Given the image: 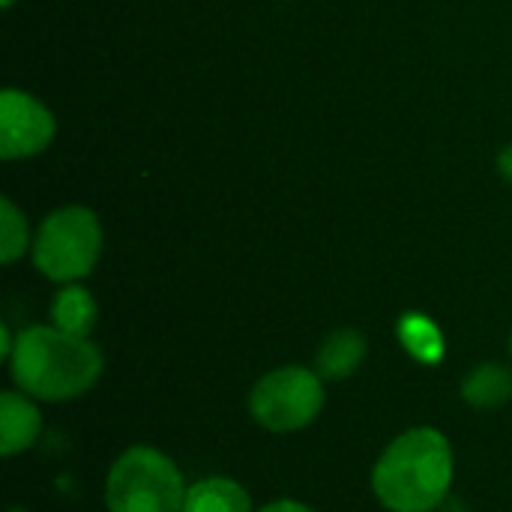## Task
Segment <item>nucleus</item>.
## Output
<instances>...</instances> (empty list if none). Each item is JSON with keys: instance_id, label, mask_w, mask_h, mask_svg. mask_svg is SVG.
Listing matches in <instances>:
<instances>
[{"instance_id": "obj_8", "label": "nucleus", "mask_w": 512, "mask_h": 512, "mask_svg": "<svg viewBox=\"0 0 512 512\" xmlns=\"http://www.w3.org/2000/svg\"><path fill=\"white\" fill-rule=\"evenodd\" d=\"M366 336L357 330H336L330 333L321 348H318V360H315V372L324 381H342L348 378L363 360H366Z\"/></svg>"}, {"instance_id": "obj_17", "label": "nucleus", "mask_w": 512, "mask_h": 512, "mask_svg": "<svg viewBox=\"0 0 512 512\" xmlns=\"http://www.w3.org/2000/svg\"><path fill=\"white\" fill-rule=\"evenodd\" d=\"M510 348H512V339H510Z\"/></svg>"}, {"instance_id": "obj_7", "label": "nucleus", "mask_w": 512, "mask_h": 512, "mask_svg": "<svg viewBox=\"0 0 512 512\" xmlns=\"http://www.w3.org/2000/svg\"><path fill=\"white\" fill-rule=\"evenodd\" d=\"M42 432V414L33 396L21 390H6L0 396V453L6 459L30 450Z\"/></svg>"}, {"instance_id": "obj_16", "label": "nucleus", "mask_w": 512, "mask_h": 512, "mask_svg": "<svg viewBox=\"0 0 512 512\" xmlns=\"http://www.w3.org/2000/svg\"><path fill=\"white\" fill-rule=\"evenodd\" d=\"M12 3H15V0H3V6H6V9H9V6H12Z\"/></svg>"}, {"instance_id": "obj_13", "label": "nucleus", "mask_w": 512, "mask_h": 512, "mask_svg": "<svg viewBox=\"0 0 512 512\" xmlns=\"http://www.w3.org/2000/svg\"><path fill=\"white\" fill-rule=\"evenodd\" d=\"M402 342L420 360H438V354H441V336H438L435 324L426 318H417V315L402 321Z\"/></svg>"}, {"instance_id": "obj_11", "label": "nucleus", "mask_w": 512, "mask_h": 512, "mask_svg": "<svg viewBox=\"0 0 512 512\" xmlns=\"http://www.w3.org/2000/svg\"><path fill=\"white\" fill-rule=\"evenodd\" d=\"M51 318H54V327H60L63 333H72V336L87 339L90 330L96 327V300H93V294L87 288L69 282L54 297Z\"/></svg>"}, {"instance_id": "obj_9", "label": "nucleus", "mask_w": 512, "mask_h": 512, "mask_svg": "<svg viewBox=\"0 0 512 512\" xmlns=\"http://www.w3.org/2000/svg\"><path fill=\"white\" fill-rule=\"evenodd\" d=\"M183 512H252L249 492L228 477H207L189 486Z\"/></svg>"}, {"instance_id": "obj_4", "label": "nucleus", "mask_w": 512, "mask_h": 512, "mask_svg": "<svg viewBox=\"0 0 512 512\" xmlns=\"http://www.w3.org/2000/svg\"><path fill=\"white\" fill-rule=\"evenodd\" d=\"M99 252L102 228L87 207H63L51 213L33 240V264L54 282H75L87 276L96 267Z\"/></svg>"}, {"instance_id": "obj_5", "label": "nucleus", "mask_w": 512, "mask_h": 512, "mask_svg": "<svg viewBox=\"0 0 512 512\" xmlns=\"http://www.w3.org/2000/svg\"><path fill=\"white\" fill-rule=\"evenodd\" d=\"M324 408V378L306 366H279L258 378L249 393V414L270 432H297L315 423Z\"/></svg>"}, {"instance_id": "obj_15", "label": "nucleus", "mask_w": 512, "mask_h": 512, "mask_svg": "<svg viewBox=\"0 0 512 512\" xmlns=\"http://www.w3.org/2000/svg\"><path fill=\"white\" fill-rule=\"evenodd\" d=\"M498 165H501V171L507 174L512 180V147H507L504 153H501V159H498Z\"/></svg>"}, {"instance_id": "obj_10", "label": "nucleus", "mask_w": 512, "mask_h": 512, "mask_svg": "<svg viewBox=\"0 0 512 512\" xmlns=\"http://www.w3.org/2000/svg\"><path fill=\"white\" fill-rule=\"evenodd\" d=\"M462 396L471 408H501L512 399V369L501 363H483L471 369L462 384Z\"/></svg>"}, {"instance_id": "obj_14", "label": "nucleus", "mask_w": 512, "mask_h": 512, "mask_svg": "<svg viewBox=\"0 0 512 512\" xmlns=\"http://www.w3.org/2000/svg\"><path fill=\"white\" fill-rule=\"evenodd\" d=\"M261 512H315L312 507H306V504H300V501H273V504H267Z\"/></svg>"}, {"instance_id": "obj_6", "label": "nucleus", "mask_w": 512, "mask_h": 512, "mask_svg": "<svg viewBox=\"0 0 512 512\" xmlns=\"http://www.w3.org/2000/svg\"><path fill=\"white\" fill-rule=\"evenodd\" d=\"M54 138L51 111L21 90H3L0 96V156L21 159L48 147Z\"/></svg>"}, {"instance_id": "obj_1", "label": "nucleus", "mask_w": 512, "mask_h": 512, "mask_svg": "<svg viewBox=\"0 0 512 512\" xmlns=\"http://www.w3.org/2000/svg\"><path fill=\"white\" fill-rule=\"evenodd\" d=\"M102 354L90 339L60 327H30L15 339L9 372L21 393L39 402H69L84 396L102 375Z\"/></svg>"}, {"instance_id": "obj_3", "label": "nucleus", "mask_w": 512, "mask_h": 512, "mask_svg": "<svg viewBox=\"0 0 512 512\" xmlns=\"http://www.w3.org/2000/svg\"><path fill=\"white\" fill-rule=\"evenodd\" d=\"M189 486L180 468L153 447H129L105 480L108 512H183Z\"/></svg>"}, {"instance_id": "obj_2", "label": "nucleus", "mask_w": 512, "mask_h": 512, "mask_svg": "<svg viewBox=\"0 0 512 512\" xmlns=\"http://www.w3.org/2000/svg\"><path fill=\"white\" fill-rule=\"evenodd\" d=\"M453 447L438 429L399 435L372 471V489L390 512H432L453 486Z\"/></svg>"}, {"instance_id": "obj_12", "label": "nucleus", "mask_w": 512, "mask_h": 512, "mask_svg": "<svg viewBox=\"0 0 512 512\" xmlns=\"http://www.w3.org/2000/svg\"><path fill=\"white\" fill-rule=\"evenodd\" d=\"M27 249V222L9 198L0 201V261L12 264Z\"/></svg>"}]
</instances>
